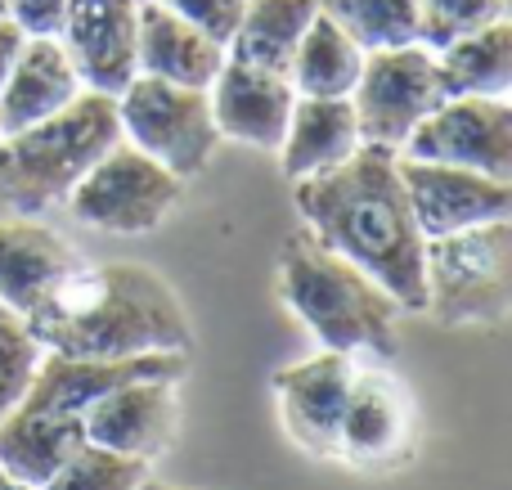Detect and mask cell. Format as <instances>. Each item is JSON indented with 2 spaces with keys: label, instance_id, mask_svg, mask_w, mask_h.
<instances>
[{
  "label": "cell",
  "instance_id": "cell-1",
  "mask_svg": "<svg viewBox=\"0 0 512 490\" xmlns=\"http://www.w3.org/2000/svg\"><path fill=\"white\" fill-rule=\"evenodd\" d=\"M292 198L324 248L387 288L400 311H427V239L409 212L396 149L360 144L337 167L292 180Z\"/></svg>",
  "mask_w": 512,
  "mask_h": 490
},
{
  "label": "cell",
  "instance_id": "cell-2",
  "mask_svg": "<svg viewBox=\"0 0 512 490\" xmlns=\"http://www.w3.org/2000/svg\"><path fill=\"white\" fill-rule=\"evenodd\" d=\"M23 320L45 351L86 360H126L153 351L189 356L194 342L189 315L171 284L135 261L81 266Z\"/></svg>",
  "mask_w": 512,
  "mask_h": 490
},
{
  "label": "cell",
  "instance_id": "cell-3",
  "mask_svg": "<svg viewBox=\"0 0 512 490\" xmlns=\"http://www.w3.org/2000/svg\"><path fill=\"white\" fill-rule=\"evenodd\" d=\"M279 297L337 356L391 360L400 342V306L360 266L337 257L315 234H292L279 252Z\"/></svg>",
  "mask_w": 512,
  "mask_h": 490
},
{
  "label": "cell",
  "instance_id": "cell-4",
  "mask_svg": "<svg viewBox=\"0 0 512 490\" xmlns=\"http://www.w3.org/2000/svg\"><path fill=\"white\" fill-rule=\"evenodd\" d=\"M122 140L117 99L81 90L63 113L0 135V203L36 216L54 203H68L77 180Z\"/></svg>",
  "mask_w": 512,
  "mask_h": 490
},
{
  "label": "cell",
  "instance_id": "cell-5",
  "mask_svg": "<svg viewBox=\"0 0 512 490\" xmlns=\"http://www.w3.org/2000/svg\"><path fill=\"white\" fill-rule=\"evenodd\" d=\"M427 311L441 324H499L512 306V221L427 239Z\"/></svg>",
  "mask_w": 512,
  "mask_h": 490
},
{
  "label": "cell",
  "instance_id": "cell-6",
  "mask_svg": "<svg viewBox=\"0 0 512 490\" xmlns=\"http://www.w3.org/2000/svg\"><path fill=\"white\" fill-rule=\"evenodd\" d=\"M117 122H122L126 144L149 153L153 162H162L180 180L198 176L221 144L207 90L144 77V72H135L117 95Z\"/></svg>",
  "mask_w": 512,
  "mask_h": 490
},
{
  "label": "cell",
  "instance_id": "cell-7",
  "mask_svg": "<svg viewBox=\"0 0 512 490\" xmlns=\"http://www.w3.org/2000/svg\"><path fill=\"white\" fill-rule=\"evenodd\" d=\"M185 180L171 176L162 162L117 140L68 194V207L81 225L104 234H149L180 203Z\"/></svg>",
  "mask_w": 512,
  "mask_h": 490
},
{
  "label": "cell",
  "instance_id": "cell-8",
  "mask_svg": "<svg viewBox=\"0 0 512 490\" xmlns=\"http://www.w3.org/2000/svg\"><path fill=\"white\" fill-rule=\"evenodd\" d=\"M441 99H445V90H441V72H436V50H427L418 41L391 45V50H369L364 54L360 81L351 90L360 140L400 153L409 131Z\"/></svg>",
  "mask_w": 512,
  "mask_h": 490
},
{
  "label": "cell",
  "instance_id": "cell-9",
  "mask_svg": "<svg viewBox=\"0 0 512 490\" xmlns=\"http://www.w3.org/2000/svg\"><path fill=\"white\" fill-rule=\"evenodd\" d=\"M400 158L450 162L512 180V104L490 95H450L409 131Z\"/></svg>",
  "mask_w": 512,
  "mask_h": 490
},
{
  "label": "cell",
  "instance_id": "cell-10",
  "mask_svg": "<svg viewBox=\"0 0 512 490\" xmlns=\"http://www.w3.org/2000/svg\"><path fill=\"white\" fill-rule=\"evenodd\" d=\"M400 180L423 239H445L486 221H512V180L418 158H400Z\"/></svg>",
  "mask_w": 512,
  "mask_h": 490
},
{
  "label": "cell",
  "instance_id": "cell-11",
  "mask_svg": "<svg viewBox=\"0 0 512 490\" xmlns=\"http://www.w3.org/2000/svg\"><path fill=\"white\" fill-rule=\"evenodd\" d=\"M189 356L185 351H153V356H126V360H86V356H59L45 351L32 387L23 396V410L36 414H86L99 396L113 387L135 383V378H185Z\"/></svg>",
  "mask_w": 512,
  "mask_h": 490
},
{
  "label": "cell",
  "instance_id": "cell-12",
  "mask_svg": "<svg viewBox=\"0 0 512 490\" xmlns=\"http://www.w3.org/2000/svg\"><path fill=\"white\" fill-rule=\"evenodd\" d=\"M135 36H140V5L135 0H68L59 41L77 63L86 90L122 95L135 77Z\"/></svg>",
  "mask_w": 512,
  "mask_h": 490
},
{
  "label": "cell",
  "instance_id": "cell-13",
  "mask_svg": "<svg viewBox=\"0 0 512 490\" xmlns=\"http://www.w3.org/2000/svg\"><path fill=\"white\" fill-rule=\"evenodd\" d=\"M351 378L355 356H337V351H319V356L274 374L283 428L310 455H337V428H342V410L351 396Z\"/></svg>",
  "mask_w": 512,
  "mask_h": 490
},
{
  "label": "cell",
  "instance_id": "cell-14",
  "mask_svg": "<svg viewBox=\"0 0 512 490\" xmlns=\"http://www.w3.org/2000/svg\"><path fill=\"white\" fill-rule=\"evenodd\" d=\"M207 99H212L221 140H239L252 144V149H279L297 90H292V81L283 72H265L256 63L225 54L216 81L207 86Z\"/></svg>",
  "mask_w": 512,
  "mask_h": 490
},
{
  "label": "cell",
  "instance_id": "cell-15",
  "mask_svg": "<svg viewBox=\"0 0 512 490\" xmlns=\"http://www.w3.org/2000/svg\"><path fill=\"white\" fill-rule=\"evenodd\" d=\"M86 441L90 446L117 450L131 459H158L176 437V383L167 378H135V383L113 387L99 396L86 414Z\"/></svg>",
  "mask_w": 512,
  "mask_h": 490
},
{
  "label": "cell",
  "instance_id": "cell-16",
  "mask_svg": "<svg viewBox=\"0 0 512 490\" xmlns=\"http://www.w3.org/2000/svg\"><path fill=\"white\" fill-rule=\"evenodd\" d=\"M409 446V401L382 369H355L351 396L337 428V455L351 464H391Z\"/></svg>",
  "mask_w": 512,
  "mask_h": 490
},
{
  "label": "cell",
  "instance_id": "cell-17",
  "mask_svg": "<svg viewBox=\"0 0 512 490\" xmlns=\"http://www.w3.org/2000/svg\"><path fill=\"white\" fill-rule=\"evenodd\" d=\"M81 77L59 36H27L0 86V135L63 113L81 95Z\"/></svg>",
  "mask_w": 512,
  "mask_h": 490
},
{
  "label": "cell",
  "instance_id": "cell-18",
  "mask_svg": "<svg viewBox=\"0 0 512 490\" xmlns=\"http://www.w3.org/2000/svg\"><path fill=\"white\" fill-rule=\"evenodd\" d=\"M86 261L63 234L36 221H0V302L27 315Z\"/></svg>",
  "mask_w": 512,
  "mask_h": 490
},
{
  "label": "cell",
  "instance_id": "cell-19",
  "mask_svg": "<svg viewBox=\"0 0 512 490\" xmlns=\"http://www.w3.org/2000/svg\"><path fill=\"white\" fill-rule=\"evenodd\" d=\"M225 63V45L203 36L194 23L171 14L162 0L140 5V36H135V68L144 77H162L176 86L207 90Z\"/></svg>",
  "mask_w": 512,
  "mask_h": 490
},
{
  "label": "cell",
  "instance_id": "cell-20",
  "mask_svg": "<svg viewBox=\"0 0 512 490\" xmlns=\"http://www.w3.org/2000/svg\"><path fill=\"white\" fill-rule=\"evenodd\" d=\"M81 446H86L81 414H36L18 405L0 419V468L14 486L41 490Z\"/></svg>",
  "mask_w": 512,
  "mask_h": 490
},
{
  "label": "cell",
  "instance_id": "cell-21",
  "mask_svg": "<svg viewBox=\"0 0 512 490\" xmlns=\"http://www.w3.org/2000/svg\"><path fill=\"white\" fill-rule=\"evenodd\" d=\"M360 122H355L351 99H315V95H297L292 99V117L283 131L279 153L283 176L288 180H306L315 171H328L337 162H346L360 149Z\"/></svg>",
  "mask_w": 512,
  "mask_h": 490
},
{
  "label": "cell",
  "instance_id": "cell-22",
  "mask_svg": "<svg viewBox=\"0 0 512 490\" xmlns=\"http://www.w3.org/2000/svg\"><path fill=\"white\" fill-rule=\"evenodd\" d=\"M436 72H441V90L450 95H490L508 99L512 90V23L495 18V23L477 27L468 36H454L450 45L436 50Z\"/></svg>",
  "mask_w": 512,
  "mask_h": 490
},
{
  "label": "cell",
  "instance_id": "cell-23",
  "mask_svg": "<svg viewBox=\"0 0 512 490\" xmlns=\"http://www.w3.org/2000/svg\"><path fill=\"white\" fill-rule=\"evenodd\" d=\"M315 14L319 0H243L239 32L225 45V54L288 77L292 54H297L306 27L315 23Z\"/></svg>",
  "mask_w": 512,
  "mask_h": 490
},
{
  "label": "cell",
  "instance_id": "cell-24",
  "mask_svg": "<svg viewBox=\"0 0 512 490\" xmlns=\"http://www.w3.org/2000/svg\"><path fill=\"white\" fill-rule=\"evenodd\" d=\"M364 68V50L319 9L315 23L306 27L297 54H292L288 81L297 95H315V99H351L355 81Z\"/></svg>",
  "mask_w": 512,
  "mask_h": 490
},
{
  "label": "cell",
  "instance_id": "cell-25",
  "mask_svg": "<svg viewBox=\"0 0 512 490\" xmlns=\"http://www.w3.org/2000/svg\"><path fill=\"white\" fill-rule=\"evenodd\" d=\"M319 9L364 54L418 41V0H319Z\"/></svg>",
  "mask_w": 512,
  "mask_h": 490
},
{
  "label": "cell",
  "instance_id": "cell-26",
  "mask_svg": "<svg viewBox=\"0 0 512 490\" xmlns=\"http://www.w3.org/2000/svg\"><path fill=\"white\" fill-rule=\"evenodd\" d=\"M144 477H149V459H131L86 441L41 490H135Z\"/></svg>",
  "mask_w": 512,
  "mask_h": 490
},
{
  "label": "cell",
  "instance_id": "cell-27",
  "mask_svg": "<svg viewBox=\"0 0 512 490\" xmlns=\"http://www.w3.org/2000/svg\"><path fill=\"white\" fill-rule=\"evenodd\" d=\"M41 356L45 347L32 338L27 320L0 302V419L23 405L27 387H32L36 369H41Z\"/></svg>",
  "mask_w": 512,
  "mask_h": 490
},
{
  "label": "cell",
  "instance_id": "cell-28",
  "mask_svg": "<svg viewBox=\"0 0 512 490\" xmlns=\"http://www.w3.org/2000/svg\"><path fill=\"white\" fill-rule=\"evenodd\" d=\"M495 18H508V0H418V45L441 50Z\"/></svg>",
  "mask_w": 512,
  "mask_h": 490
},
{
  "label": "cell",
  "instance_id": "cell-29",
  "mask_svg": "<svg viewBox=\"0 0 512 490\" xmlns=\"http://www.w3.org/2000/svg\"><path fill=\"white\" fill-rule=\"evenodd\" d=\"M162 5L185 23H194L203 36H212L216 45H230L243 18V0H162Z\"/></svg>",
  "mask_w": 512,
  "mask_h": 490
},
{
  "label": "cell",
  "instance_id": "cell-30",
  "mask_svg": "<svg viewBox=\"0 0 512 490\" xmlns=\"http://www.w3.org/2000/svg\"><path fill=\"white\" fill-rule=\"evenodd\" d=\"M27 36H59L63 14H68V0H9L5 9Z\"/></svg>",
  "mask_w": 512,
  "mask_h": 490
},
{
  "label": "cell",
  "instance_id": "cell-31",
  "mask_svg": "<svg viewBox=\"0 0 512 490\" xmlns=\"http://www.w3.org/2000/svg\"><path fill=\"white\" fill-rule=\"evenodd\" d=\"M23 41H27V32H23V27H18L9 14H0V86H5L9 68H14L18 50H23Z\"/></svg>",
  "mask_w": 512,
  "mask_h": 490
},
{
  "label": "cell",
  "instance_id": "cell-32",
  "mask_svg": "<svg viewBox=\"0 0 512 490\" xmlns=\"http://www.w3.org/2000/svg\"><path fill=\"white\" fill-rule=\"evenodd\" d=\"M135 490H180V486H167V482H158V477H153V473H149V477H144V482H140V486H135Z\"/></svg>",
  "mask_w": 512,
  "mask_h": 490
},
{
  "label": "cell",
  "instance_id": "cell-33",
  "mask_svg": "<svg viewBox=\"0 0 512 490\" xmlns=\"http://www.w3.org/2000/svg\"><path fill=\"white\" fill-rule=\"evenodd\" d=\"M0 490H14V482L5 477V468H0Z\"/></svg>",
  "mask_w": 512,
  "mask_h": 490
},
{
  "label": "cell",
  "instance_id": "cell-34",
  "mask_svg": "<svg viewBox=\"0 0 512 490\" xmlns=\"http://www.w3.org/2000/svg\"><path fill=\"white\" fill-rule=\"evenodd\" d=\"M5 9H9V0H0V14H5Z\"/></svg>",
  "mask_w": 512,
  "mask_h": 490
},
{
  "label": "cell",
  "instance_id": "cell-35",
  "mask_svg": "<svg viewBox=\"0 0 512 490\" xmlns=\"http://www.w3.org/2000/svg\"><path fill=\"white\" fill-rule=\"evenodd\" d=\"M14 490H32V486H14Z\"/></svg>",
  "mask_w": 512,
  "mask_h": 490
},
{
  "label": "cell",
  "instance_id": "cell-36",
  "mask_svg": "<svg viewBox=\"0 0 512 490\" xmlns=\"http://www.w3.org/2000/svg\"><path fill=\"white\" fill-rule=\"evenodd\" d=\"M135 5H144V0H135Z\"/></svg>",
  "mask_w": 512,
  "mask_h": 490
}]
</instances>
